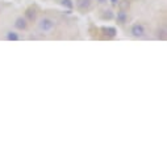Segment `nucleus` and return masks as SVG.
Returning <instances> with one entry per match:
<instances>
[{
	"label": "nucleus",
	"instance_id": "1",
	"mask_svg": "<svg viewBox=\"0 0 167 167\" xmlns=\"http://www.w3.org/2000/svg\"><path fill=\"white\" fill-rule=\"evenodd\" d=\"M54 27V23L52 20H49V19H45V20H42L41 21V24H39V28L42 29V30H45V32H48L50 30Z\"/></svg>",
	"mask_w": 167,
	"mask_h": 167
},
{
	"label": "nucleus",
	"instance_id": "2",
	"mask_svg": "<svg viewBox=\"0 0 167 167\" xmlns=\"http://www.w3.org/2000/svg\"><path fill=\"white\" fill-rule=\"evenodd\" d=\"M142 27H138V25H136V27L133 28V34L134 36H141L142 34Z\"/></svg>",
	"mask_w": 167,
	"mask_h": 167
}]
</instances>
